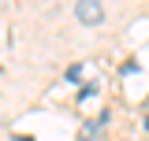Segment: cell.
I'll use <instances>...</instances> for the list:
<instances>
[{
	"mask_svg": "<svg viewBox=\"0 0 149 141\" xmlns=\"http://www.w3.org/2000/svg\"><path fill=\"white\" fill-rule=\"evenodd\" d=\"M74 15H78V22L93 26V22L104 19V4H97V0H82V4H74Z\"/></svg>",
	"mask_w": 149,
	"mask_h": 141,
	"instance_id": "6da1fadb",
	"label": "cell"
}]
</instances>
